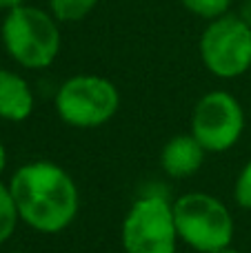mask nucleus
Listing matches in <instances>:
<instances>
[{"label": "nucleus", "instance_id": "obj_15", "mask_svg": "<svg viewBox=\"0 0 251 253\" xmlns=\"http://www.w3.org/2000/svg\"><path fill=\"white\" fill-rule=\"evenodd\" d=\"M4 169H7V149H4L2 140H0V175L4 173Z\"/></svg>", "mask_w": 251, "mask_h": 253}, {"label": "nucleus", "instance_id": "obj_12", "mask_svg": "<svg viewBox=\"0 0 251 253\" xmlns=\"http://www.w3.org/2000/svg\"><path fill=\"white\" fill-rule=\"evenodd\" d=\"M180 4L194 16H200L205 20H213V18L229 13L234 0H180Z\"/></svg>", "mask_w": 251, "mask_h": 253}, {"label": "nucleus", "instance_id": "obj_6", "mask_svg": "<svg viewBox=\"0 0 251 253\" xmlns=\"http://www.w3.org/2000/svg\"><path fill=\"white\" fill-rule=\"evenodd\" d=\"M205 69L220 80H234L251 69V25L243 16L225 13L209 20L198 42Z\"/></svg>", "mask_w": 251, "mask_h": 253}, {"label": "nucleus", "instance_id": "obj_3", "mask_svg": "<svg viewBox=\"0 0 251 253\" xmlns=\"http://www.w3.org/2000/svg\"><path fill=\"white\" fill-rule=\"evenodd\" d=\"M178 238L196 253H220L231 247L236 220L227 202L207 191H187L173 200Z\"/></svg>", "mask_w": 251, "mask_h": 253}, {"label": "nucleus", "instance_id": "obj_8", "mask_svg": "<svg viewBox=\"0 0 251 253\" xmlns=\"http://www.w3.org/2000/svg\"><path fill=\"white\" fill-rule=\"evenodd\" d=\"M207 151L191 133H178L160 149V169L171 180H185L196 175L205 165Z\"/></svg>", "mask_w": 251, "mask_h": 253}, {"label": "nucleus", "instance_id": "obj_2", "mask_svg": "<svg viewBox=\"0 0 251 253\" xmlns=\"http://www.w3.org/2000/svg\"><path fill=\"white\" fill-rule=\"evenodd\" d=\"M4 51L22 69H47L60 53V27L51 11L20 4L7 11L0 27Z\"/></svg>", "mask_w": 251, "mask_h": 253}, {"label": "nucleus", "instance_id": "obj_4", "mask_svg": "<svg viewBox=\"0 0 251 253\" xmlns=\"http://www.w3.org/2000/svg\"><path fill=\"white\" fill-rule=\"evenodd\" d=\"M120 245L125 253H178L173 200L163 187H147L131 202L120 224Z\"/></svg>", "mask_w": 251, "mask_h": 253}, {"label": "nucleus", "instance_id": "obj_13", "mask_svg": "<svg viewBox=\"0 0 251 253\" xmlns=\"http://www.w3.org/2000/svg\"><path fill=\"white\" fill-rule=\"evenodd\" d=\"M234 202L245 211H251V160L243 165L234 182Z\"/></svg>", "mask_w": 251, "mask_h": 253}, {"label": "nucleus", "instance_id": "obj_5", "mask_svg": "<svg viewBox=\"0 0 251 253\" xmlns=\"http://www.w3.org/2000/svg\"><path fill=\"white\" fill-rule=\"evenodd\" d=\"M53 107L67 126L98 129L118 114L120 91L105 76L76 74L56 89Z\"/></svg>", "mask_w": 251, "mask_h": 253}, {"label": "nucleus", "instance_id": "obj_9", "mask_svg": "<svg viewBox=\"0 0 251 253\" xmlns=\"http://www.w3.org/2000/svg\"><path fill=\"white\" fill-rule=\"evenodd\" d=\"M36 109V93L20 74L0 69V120L25 123Z\"/></svg>", "mask_w": 251, "mask_h": 253}, {"label": "nucleus", "instance_id": "obj_1", "mask_svg": "<svg viewBox=\"0 0 251 253\" xmlns=\"http://www.w3.org/2000/svg\"><path fill=\"white\" fill-rule=\"evenodd\" d=\"M9 191L20 222L42 236H56L74 224L80 191L71 173L51 160H31L11 173Z\"/></svg>", "mask_w": 251, "mask_h": 253}, {"label": "nucleus", "instance_id": "obj_17", "mask_svg": "<svg viewBox=\"0 0 251 253\" xmlns=\"http://www.w3.org/2000/svg\"><path fill=\"white\" fill-rule=\"evenodd\" d=\"M9 253H29V251H9Z\"/></svg>", "mask_w": 251, "mask_h": 253}, {"label": "nucleus", "instance_id": "obj_14", "mask_svg": "<svg viewBox=\"0 0 251 253\" xmlns=\"http://www.w3.org/2000/svg\"><path fill=\"white\" fill-rule=\"evenodd\" d=\"M20 4H25V0H0V9H4V11H11Z\"/></svg>", "mask_w": 251, "mask_h": 253}, {"label": "nucleus", "instance_id": "obj_10", "mask_svg": "<svg viewBox=\"0 0 251 253\" xmlns=\"http://www.w3.org/2000/svg\"><path fill=\"white\" fill-rule=\"evenodd\" d=\"M100 0H49V11L58 22H80L96 9Z\"/></svg>", "mask_w": 251, "mask_h": 253}, {"label": "nucleus", "instance_id": "obj_11", "mask_svg": "<svg viewBox=\"0 0 251 253\" xmlns=\"http://www.w3.org/2000/svg\"><path fill=\"white\" fill-rule=\"evenodd\" d=\"M18 222H20V215H18L16 202H13V196L9 191V184L0 180V247L7 245L13 238Z\"/></svg>", "mask_w": 251, "mask_h": 253}, {"label": "nucleus", "instance_id": "obj_7", "mask_svg": "<svg viewBox=\"0 0 251 253\" xmlns=\"http://www.w3.org/2000/svg\"><path fill=\"white\" fill-rule=\"evenodd\" d=\"M245 109L231 91L213 89L198 98L189 120V133L207 153H227L245 133Z\"/></svg>", "mask_w": 251, "mask_h": 253}, {"label": "nucleus", "instance_id": "obj_16", "mask_svg": "<svg viewBox=\"0 0 251 253\" xmlns=\"http://www.w3.org/2000/svg\"><path fill=\"white\" fill-rule=\"evenodd\" d=\"M220 253H243L240 249H236V247H227V249H222Z\"/></svg>", "mask_w": 251, "mask_h": 253}]
</instances>
